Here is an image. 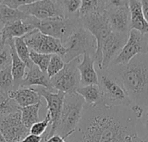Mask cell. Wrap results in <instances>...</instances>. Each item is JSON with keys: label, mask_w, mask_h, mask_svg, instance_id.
<instances>
[{"label": "cell", "mask_w": 148, "mask_h": 142, "mask_svg": "<svg viewBox=\"0 0 148 142\" xmlns=\"http://www.w3.org/2000/svg\"><path fill=\"white\" fill-rule=\"evenodd\" d=\"M137 118L131 108L85 104L81 121L68 142H133Z\"/></svg>", "instance_id": "cell-1"}, {"label": "cell", "mask_w": 148, "mask_h": 142, "mask_svg": "<svg viewBox=\"0 0 148 142\" xmlns=\"http://www.w3.org/2000/svg\"><path fill=\"white\" fill-rule=\"evenodd\" d=\"M121 81L133 105L148 106V54L139 55L124 65L108 68Z\"/></svg>", "instance_id": "cell-2"}, {"label": "cell", "mask_w": 148, "mask_h": 142, "mask_svg": "<svg viewBox=\"0 0 148 142\" xmlns=\"http://www.w3.org/2000/svg\"><path fill=\"white\" fill-rule=\"evenodd\" d=\"M97 73L101 104L108 107L131 108L133 103L118 77L109 69H98Z\"/></svg>", "instance_id": "cell-3"}, {"label": "cell", "mask_w": 148, "mask_h": 142, "mask_svg": "<svg viewBox=\"0 0 148 142\" xmlns=\"http://www.w3.org/2000/svg\"><path fill=\"white\" fill-rule=\"evenodd\" d=\"M85 101L76 92L65 94L63 106L56 134L67 140L78 128L81 121Z\"/></svg>", "instance_id": "cell-4"}, {"label": "cell", "mask_w": 148, "mask_h": 142, "mask_svg": "<svg viewBox=\"0 0 148 142\" xmlns=\"http://www.w3.org/2000/svg\"><path fill=\"white\" fill-rule=\"evenodd\" d=\"M62 45L66 50L64 56H62L65 63L85 54L95 57L97 49V43L95 36L82 25L73 31L62 43Z\"/></svg>", "instance_id": "cell-5"}, {"label": "cell", "mask_w": 148, "mask_h": 142, "mask_svg": "<svg viewBox=\"0 0 148 142\" xmlns=\"http://www.w3.org/2000/svg\"><path fill=\"white\" fill-rule=\"evenodd\" d=\"M82 26L88 30L95 38L97 43V49L94 57L98 69L101 68L102 63V46L108 36L113 32L108 17L106 10L104 12H96L91 15L80 18Z\"/></svg>", "instance_id": "cell-6"}, {"label": "cell", "mask_w": 148, "mask_h": 142, "mask_svg": "<svg viewBox=\"0 0 148 142\" xmlns=\"http://www.w3.org/2000/svg\"><path fill=\"white\" fill-rule=\"evenodd\" d=\"M35 28L41 33L61 40L62 43L73 33V31L81 26L80 19L72 18H49L46 20H38L33 17Z\"/></svg>", "instance_id": "cell-7"}, {"label": "cell", "mask_w": 148, "mask_h": 142, "mask_svg": "<svg viewBox=\"0 0 148 142\" xmlns=\"http://www.w3.org/2000/svg\"><path fill=\"white\" fill-rule=\"evenodd\" d=\"M106 16L114 32L129 35L132 29L129 1H106Z\"/></svg>", "instance_id": "cell-8"}, {"label": "cell", "mask_w": 148, "mask_h": 142, "mask_svg": "<svg viewBox=\"0 0 148 142\" xmlns=\"http://www.w3.org/2000/svg\"><path fill=\"white\" fill-rule=\"evenodd\" d=\"M81 61V57H77L66 63L57 75L50 78L52 87L56 91L64 94H72L77 91L81 87V75L78 69Z\"/></svg>", "instance_id": "cell-9"}, {"label": "cell", "mask_w": 148, "mask_h": 142, "mask_svg": "<svg viewBox=\"0 0 148 142\" xmlns=\"http://www.w3.org/2000/svg\"><path fill=\"white\" fill-rule=\"evenodd\" d=\"M23 39L29 49L37 53L63 56L66 52L61 40L44 35L37 29L27 34Z\"/></svg>", "instance_id": "cell-10"}, {"label": "cell", "mask_w": 148, "mask_h": 142, "mask_svg": "<svg viewBox=\"0 0 148 142\" xmlns=\"http://www.w3.org/2000/svg\"><path fill=\"white\" fill-rule=\"evenodd\" d=\"M145 54H148V46L146 36L138 30L131 29L125 46L118 56L110 64V66L127 64L135 56Z\"/></svg>", "instance_id": "cell-11"}, {"label": "cell", "mask_w": 148, "mask_h": 142, "mask_svg": "<svg viewBox=\"0 0 148 142\" xmlns=\"http://www.w3.org/2000/svg\"><path fill=\"white\" fill-rule=\"evenodd\" d=\"M37 94L42 97L47 103V113L50 115L51 123H50V130L48 134H45V138L51 137L56 134V129L58 128L59 120L63 106V101L65 94L58 91H51L46 89L42 87L33 88Z\"/></svg>", "instance_id": "cell-12"}, {"label": "cell", "mask_w": 148, "mask_h": 142, "mask_svg": "<svg viewBox=\"0 0 148 142\" xmlns=\"http://www.w3.org/2000/svg\"><path fill=\"white\" fill-rule=\"evenodd\" d=\"M19 10L25 15L38 20H46L56 17L65 18L61 1H34L29 4L22 6Z\"/></svg>", "instance_id": "cell-13"}, {"label": "cell", "mask_w": 148, "mask_h": 142, "mask_svg": "<svg viewBox=\"0 0 148 142\" xmlns=\"http://www.w3.org/2000/svg\"><path fill=\"white\" fill-rule=\"evenodd\" d=\"M0 133L7 142H20L29 134L22 121L20 110L0 117Z\"/></svg>", "instance_id": "cell-14"}, {"label": "cell", "mask_w": 148, "mask_h": 142, "mask_svg": "<svg viewBox=\"0 0 148 142\" xmlns=\"http://www.w3.org/2000/svg\"><path fill=\"white\" fill-rule=\"evenodd\" d=\"M127 39L128 35H123L114 31L108 36L102 46V63L100 69H108L113 61L122 50Z\"/></svg>", "instance_id": "cell-15"}, {"label": "cell", "mask_w": 148, "mask_h": 142, "mask_svg": "<svg viewBox=\"0 0 148 142\" xmlns=\"http://www.w3.org/2000/svg\"><path fill=\"white\" fill-rule=\"evenodd\" d=\"M34 29H36V28L33 23V17L28 16L24 19L4 25L2 30L1 39L5 44L9 40L23 37Z\"/></svg>", "instance_id": "cell-16"}, {"label": "cell", "mask_w": 148, "mask_h": 142, "mask_svg": "<svg viewBox=\"0 0 148 142\" xmlns=\"http://www.w3.org/2000/svg\"><path fill=\"white\" fill-rule=\"evenodd\" d=\"M42 87L46 89L56 91L51 84L50 78L47 74L43 73L37 66L34 65L30 68H26L25 74L20 88H36Z\"/></svg>", "instance_id": "cell-17"}, {"label": "cell", "mask_w": 148, "mask_h": 142, "mask_svg": "<svg viewBox=\"0 0 148 142\" xmlns=\"http://www.w3.org/2000/svg\"><path fill=\"white\" fill-rule=\"evenodd\" d=\"M95 62L93 56L85 54L78 66L81 75V87L98 85V73L95 69Z\"/></svg>", "instance_id": "cell-18"}, {"label": "cell", "mask_w": 148, "mask_h": 142, "mask_svg": "<svg viewBox=\"0 0 148 142\" xmlns=\"http://www.w3.org/2000/svg\"><path fill=\"white\" fill-rule=\"evenodd\" d=\"M8 97L19 108L42 103L41 96L33 88H19L18 89L12 90L8 94Z\"/></svg>", "instance_id": "cell-19"}, {"label": "cell", "mask_w": 148, "mask_h": 142, "mask_svg": "<svg viewBox=\"0 0 148 142\" xmlns=\"http://www.w3.org/2000/svg\"><path fill=\"white\" fill-rule=\"evenodd\" d=\"M129 9L131 14V29L138 30L143 35H147L148 23L143 14L141 2L139 0L129 1Z\"/></svg>", "instance_id": "cell-20"}, {"label": "cell", "mask_w": 148, "mask_h": 142, "mask_svg": "<svg viewBox=\"0 0 148 142\" xmlns=\"http://www.w3.org/2000/svg\"><path fill=\"white\" fill-rule=\"evenodd\" d=\"M5 44H8L10 49V54H11V58H12L11 71H12L13 79H14V90H16V89H18L21 86L27 67L22 62V60L18 57L16 54L15 44H14V39L9 40Z\"/></svg>", "instance_id": "cell-21"}, {"label": "cell", "mask_w": 148, "mask_h": 142, "mask_svg": "<svg viewBox=\"0 0 148 142\" xmlns=\"http://www.w3.org/2000/svg\"><path fill=\"white\" fill-rule=\"evenodd\" d=\"M76 93L83 98L86 105L95 106L101 103V93L98 85L80 87Z\"/></svg>", "instance_id": "cell-22"}, {"label": "cell", "mask_w": 148, "mask_h": 142, "mask_svg": "<svg viewBox=\"0 0 148 142\" xmlns=\"http://www.w3.org/2000/svg\"><path fill=\"white\" fill-rule=\"evenodd\" d=\"M41 106L42 103H38L25 108H19V110L21 112L22 121L25 128L29 130L35 123L39 121V110Z\"/></svg>", "instance_id": "cell-23"}, {"label": "cell", "mask_w": 148, "mask_h": 142, "mask_svg": "<svg viewBox=\"0 0 148 142\" xmlns=\"http://www.w3.org/2000/svg\"><path fill=\"white\" fill-rule=\"evenodd\" d=\"M28 16L20 10L11 9L0 2V24L3 26L17 20L24 19Z\"/></svg>", "instance_id": "cell-24"}, {"label": "cell", "mask_w": 148, "mask_h": 142, "mask_svg": "<svg viewBox=\"0 0 148 142\" xmlns=\"http://www.w3.org/2000/svg\"><path fill=\"white\" fill-rule=\"evenodd\" d=\"M106 10V1L103 0H83L79 10V19L96 12H104Z\"/></svg>", "instance_id": "cell-25"}, {"label": "cell", "mask_w": 148, "mask_h": 142, "mask_svg": "<svg viewBox=\"0 0 148 142\" xmlns=\"http://www.w3.org/2000/svg\"><path fill=\"white\" fill-rule=\"evenodd\" d=\"M14 44H15V49H16V54H17L18 57L22 60V62L26 65L27 68L32 67L33 63L30 60V56H29L30 49L27 46L23 37L15 38Z\"/></svg>", "instance_id": "cell-26"}, {"label": "cell", "mask_w": 148, "mask_h": 142, "mask_svg": "<svg viewBox=\"0 0 148 142\" xmlns=\"http://www.w3.org/2000/svg\"><path fill=\"white\" fill-rule=\"evenodd\" d=\"M12 90H14V79L10 66L0 71V93L8 95Z\"/></svg>", "instance_id": "cell-27"}, {"label": "cell", "mask_w": 148, "mask_h": 142, "mask_svg": "<svg viewBox=\"0 0 148 142\" xmlns=\"http://www.w3.org/2000/svg\"><path fill=\"white\" fill-rule=\"evenodd\" d=\"M65 18L77 19L79 18V10L82 6V0H66L61 1Z\"/></svg>", "instance_id": "cell-28"}, {"label": "cell", "mask_w": 148, "mask_h": 142, "mask_svg": "<svg viewBox=\"0 0 148 142\" xmlns=\"http://www.w3.org/2000/svg\"><path fill=\"white\" fill-rule=\"evenodd\" d=\"M29 56H30V60H31L32 63L34 65L37 66L43 73L47 74V69L49 64L52 55L41 54V53L35 52L30 49Z\"/></svg>", "instance_id": "cell-29"}, {"label": "cell", "mask_w": 148, "mask_h": 142, "mask_svg": "<svg viewBox=\"0 0 148 142\" xmlns=\"http://www.w3.org/2000/svg\"><path fill=\"white\" fill-rule=\"evenodd\" d=\"M19 110V107L8 95L0 93V117L8 115Z\"/></svg>", "instance_id": "cell-30"}, {"label": "cell", "mask_w": 148, "mask_h": 142, "mask_svg": "<svg viewBox=\"0 0 148 142\" xmlns=\"http://www.w3.org/2000/svg\"><path fill=\"white\" fill-rule=\"evenodd\" d=\"M65 62L61 56L59 55H52L49 64L47 69V75L49 78H52L56 75H57L65 66Z\"/></svg>", "instance_id": "cell-31"}, {"label": "cell", "mask_w": 148, "mask_h": 142, "mask_svg": "<svg viewBox=\"0 0 148 142\" xmlns=\"http://www.w3.org/2000/svg\"><path fill=\"white\" fill-rule=\"evenodd\" d=\"M51 123V118L50 115L49 113L46 114L45 118L42 121H39L38 122L35 123L29 129V134L36 135V136H44L45 132L48 128V127Z\"/></svg>", "instance_id": "cell-32"}, {"label": "cell", "mask_w": 148, "mask_h": 142, "mask_svg": "<svg viewBox=\"0 0 148 142\" xmlns=\"http://www.w3.org/2000/svg\"><path fill=\"white\" fill-rule=\"evenodd\" d=\"M12 58L10 54V46L5 44L3 48L0 49V71L11 66Z\"/></svg>", "instance_id": "cell-33"}, {"label": "cell", "mask_w": 148, "mask_h": 142, "mask_svg": "<svg viewBox=\"0 0 148 142\" xmlns=\"http://www.w3.org/2000/svg\"><path fill=\"white\" fill-rule=\"evenodd\" d=\"M2 3L4 5L14 9V10H19L18 8H21L22 6L29 4L34 2V0H3L1 1Z\"/></svg>", "instance_id": "cell-34"}, {"label": "cell", "mask_w": 148, "mask_h": 142, "mask_svg": "<svg viewBox=\"0 0 148 142\" xmlns=\"http://www.w3.org/2000/svg\"><path fill=\"white\" fill-rule=\"evenodd\" d=\"M43 140H44V136H36L29 134L20 142H42Z\"/></svg>", "instance_id": "cell-35"}, {"label": "cell", "mask_w": 148, "mask_h": 142, "mask_svg": "<svg viewBox=\"0 0 148 142\" xmlns=\"http://www.w3.org/2000/svg\"><path fill=\"white\" fill-rule=\"evenodd\" d=\"M45 142H68L65 139L61 137L58 134H55L51 137H49L45 140Z\"/></svg>", "instance_id": "cell-36"}, {"label": "cell", "mask_w": 148, "mask_h": 142, "mask_svg": "<svg viewBox=\"0 0 148 142\" xmlns=\"http://www.w3.org/2000/svg\"><path fill=\"white\" fill-rule=\"evenodd\" d=\"M140 2H141V5H142V10H143L144 16L148 23V0H141Z\"/></svg>", "instance_id": "cell-37"}, {"label": "cell", "mask_w": 148, "mask_h": 142, "mask_svg": "<svg viewBox=\"0 0 148 142\" xmlns=\"http://www.w3.org/2000/svg\"><path fill=\"white\" fill-rule=\"evenodd\" d=\"M133 142H148V136L145 135L144 137H140L139 135H137L134 139Z\"/></svg>", "instance_id": "cell-38"}, {"label": "cell", "mask_w": 148, "mask_h": 142, "mask_svg": "<svg viewBox=\"0 0 148 142\" xmlns=\"http://www.w3.org/2000/svg\"><path fill=\"white\" fill-rule=\"evenodd\" d=\"M144 128H145V133L146 135L148 136V110L145 116V121H144Z\"/></svg>", "instance_id": "cell-39"}, {"label": "cell", "mask_w": 148, "mask_h": 142, "mask_svg": "<svg viewBox=\"0 0 148 142\" xmlns=\"http://www.w3.org/2000/svg\"><path fill=\"white\" fill-rule=\"evenodd\" d=\"M0 142H7L5 141V139L3 138V136L1 134V133H0Z\"/></svg>", "instance_id": "cell-40"}, {"label": "cell", "mask_w": 148, "mask_h": 142, "mask_svg": "<svg viewBox=\"0 0 148 142\" xmlns=\"http://www.w3.org/2000/svg\"><path fill=\"white\" fill-rule=\"evenodd\" d=\"M5 44H4V43L2 41V39L0 38V49H2V48H3V46H4Z\"/></svg>", "instance_id": "cell-41"}, {"label": "cell", "mask_w": 148, "mask_h": 142, "mask_svg": "<svg viewBox=\"0 0 148 142\" xmlns=\"http://www.w3.org/2000/svg\"><path fill=\"white\" fill-rule=\"evenodd\" d=\"M3 26L2 24H0V38H1V34H2V30H3Z\"/></svg>", "instance_id": "cell-42"}, {"label": "cell", "mask_w": 148, "mask_h": 142, "mask_svg": "<svg viewBox=\"0 0 148 142\" xmlns=\"http://www.w3.org/2000/svg\"><path fill=\"white\" fill-rule=\"evenodd\" d=\"M146 36V38H147V46H148V34L147 35H145Z\"/></svg>", "instance_id": "cell-43"}, {"label": "cell", "mask_w": 148, "mask_h": 142, "mask_svg": "<svg viewBox=\"0 0 148 142\" xmlns=\"http://www.w3.org/2000/svg\"><path fill=\"white\" fill-rule=\"evenodd\" d=\"M45 140H46V138H45V136H44V140H43L42 142H45Z\"/></svg>", "instance_id": "cell-44"}, {"label": "cell", "mask_w": 148, "mask_h": 142, "mask_svg": "<svg viewBox=\"0 0 148 142\" xmlns=\"http://www.w3.org/2000/svg\"><path fill=\"white\" fill-rule=\"evenodd\" d=\"M0 2H1V1H0Z\"/></svg>", "instance_id": "cell-45"}]
</instances>
